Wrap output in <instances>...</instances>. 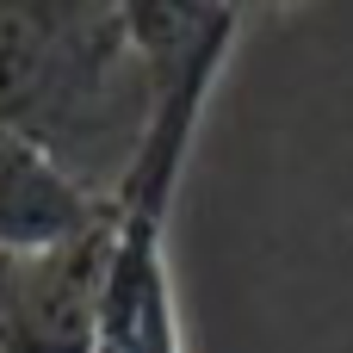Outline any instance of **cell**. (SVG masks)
Returning a JSON list of instances; mask_svg holds the SVG:
<instances>
[{
	"label": "cell",
	"instance_id": "1",
	"mask_svg": "<svg viewBox=\"0 0 353 353\" xmlns=\"http://www.w3.org/2000/svg\"><path fill=\"white\" fill-rule=\"evenodd\" d=\"M155 118L130 6L0 0V130L43 143L81 186L118 199Z\"/></svg>",
	"mask_w": 353,
	"mask_h": 353
},
{
	"label": "cell",
	"instance_id": "2",
	"mask_svg": "<svg viewBox=\"0 0 353 353\" xmlns=\"http://www.w3.org/2000/svg\"><path fill=\"white\" fill-rule=\"evenodd\" d=\"M242 31V6H130V37L155 74L149 137L118 186V248L99 310V353H180L174 279H168V211L192 155L205 99Z\"/></svg>",
	"mask_w": 353,
	"mask_h": 353
},
{
	"label": "cell",
	"instance_id": "3",
	"mask_svg": "<svg viewBox=\"0 0 353 353\" xmlns=\"http://www.w3.org/2000/svg\"><path fill=\"white\" fill-rule=\"evenodd\" d=\"M118 211L56 248H0V353H99Z\"/></svg>",
	"mask_w": 353,
	"mask_h": 353
},
{
	"label": "cell",
	"instance_id": "4",
	"mask_svg": "<svg viewBox=\"0 0 353 353\" xmlns=\"http://www.w3.org/2000/svg\"><path fill=\"white\" fill-rule=\"evenodd\" d=\"M118 199L81 186L43 143L0 130V248H56L99 230Z\"/></svg>",
	"mask_w": 353,
	"mask_h": 353
}]
</instances>
